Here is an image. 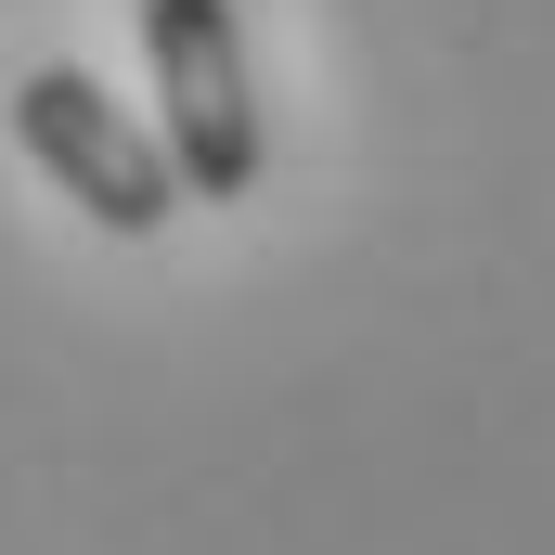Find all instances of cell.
<instances>
[{
	"mask_svg": "<svg viewBox=\"0 0 555 555\" xmlns=\"http://www.w3.org/2000/svg\"><path fill=\"white\" fill-rule=\"evenodd\" d=\"M142 78H155V130H168V155H181L194 207L259 194V168H272V117H259L246 13H233V0H142Z\"/></svg>",
	"mask_w": 555,
	"mask_h": 555,
	"instance_id": "1",
	"label": "cell"
},
{
	"mask_svg": "<svg viewBox=\"0 0 555 555\" xmlns=\"http://www.w3.org/2000/svg\"><path fill=\"white\" fill-rule=\"evenodd\" d=\"M13 142L52 194H78L91 233H168V207H194L168 130H130V104L91 65H26L13 78Z\"/></svg>",
	"mask_w": 555,
	"mask_h": 555,
	"instance_id": "2",
	"label": "cell"
}]
</instances>
